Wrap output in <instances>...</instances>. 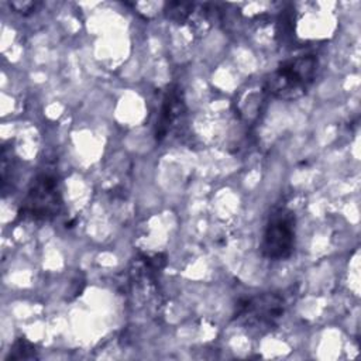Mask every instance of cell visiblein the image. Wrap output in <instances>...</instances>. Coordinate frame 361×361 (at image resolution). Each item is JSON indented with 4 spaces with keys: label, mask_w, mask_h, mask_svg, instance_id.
Segmentation results:
<instances>
[{
    "label": "cell",
    "mask_w": 361,
    "mask_h": 361,
    "mask_svg": "<svg viewBox=\"0 0 361 361\" xmlns=\"http://www.w3.org/2000/svg\"><path fill=\"white\" fill-rule=\"evenodd\" d=\"M62 210V193L55 173L42 172L37 175L25 197L23 199L18 217L31 221H51Z\"/></svg>",
    "instance_id": "7a4b0ae2"
},
{
    "label": "cell",
    "mask_w": 361,
    "mask_h": 361,
    "mask_svg": "<svg viewBox=\"0 0 361 361\" xmlns=\"http://www.w3.org/2000/svg\"><path fill=\"white\" fill-rule=\"evenodd\" d=\"M10 7H13L18 13H28L35 7V3H32V1H25V3L14 1V3H10Z\"/></svg>",
    "instance_id": "52a82bcc"
},
{
    "label": "cell",
    "mask_w": 361,
    "mask_h": 361,
    "mask_svg": "<svg viewBox=\"0 0 361 361\" xmlns=\"http://www.w3.org/2000/svg\"><path fill=\"white\" fill-rule=\"evenodd\" d=\"M317 71V58L314 55H302L283 62L271 73L267 89L278 99L292 100L306 93L313 83Z\"/></svg>",
    "instance_id": "6da1fadb"
},
{
    "label": "cell",
    "mask_w": 361,
    "mask_h": 361,
    "mask_svg": "<svg viewBox=\"0 0 361 361\" xmlns=\"http://www.w3.org/2000/svg\"><path fill=\"white\" fill-rule=\"evenodd\" d=\"M37 357V350L35 345L31 344L30 341H27L25 338H20L17 340L8 354V358L13 360H30V358H35Z\"/></svg>",
    "instance_id": "8992f818"
},
{
    "label": "cell",
    "mask_w": 361,
    "mask_h": 361,
    "mask_svg": "<svg viewBox=\"0 0 361 361\" xmlns=\"http://www.w3.org/2000/svg\"><path fill=\"white\" fill-rule=\"evenodd\" d=\"M285 313V300L282 296L271 292L244 298L238 302L234 320L247 329L271 330Z\"/></svg>",
    "instance_id": "3957f363"
},
{
    "label": "cell",
    "mask_w": 361,
    "mask_h": 361,
    "mask_svg": "<svg viewBox=\"0 0 361 361\" xmlns=\"http://www.w3.org/2000/svg\"><path fill=\"white\" fill-rule=\"evenodd\" d=\"M185 111V102L179 87H169L162 99V106L155 126L157 141H162L169 135L172 128L179 123Z\"/></svg>",
    "instance_id": "5b68a950"
},
{
    "label": "cell",
    "mask_w": 361,
    "mask_h": 361,
    "mask_svg": "<svg viewBox=\"0 0 361 361\" xmlns=\"http://www.w3.org/2000/svg\"><path fill=\"white\" fill-rule=\"evenodd\" d=\"M296 220L293 212L286 207L271 213L261 241L262 257L279 261L290 257L295 247Z\"/></svg>",
    "instance_id": "277c9868"
}]
</instances>
